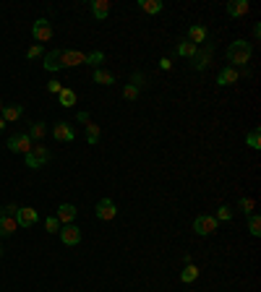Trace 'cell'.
I'll use <instances>...</instances> for the list:
<instances>
[{"mask_svg": "<svg viewBox=\"0 0 261 292\" xmlns=\"http://www.w3.org/2000/svg\"><path fill=\"white\" fill-rule=\"evenodd\" d=\"M232 214H235V211H232V206H227V204H222L220 209H217V214H214V219H217V222H230V219H232Z\"/></svg>", "mask_w": 261, "mask_h": 292, "instance_id": "f1b7e54d", "label": "cell"}, {"mask_svg": "<svg viewBox=\"0 0 261 292\" xmlns=\"http://www.w3.org/2000/svg\"><path fill=\"white\" fill-rule=\"evenodd\" d=\"M199 52V47H196V44H191L188 39H183L180 44H178V55L180 58H188V60H193V55Z\"/></svg>", "mask_w": 261, "mask_h": 292, "instance_id": "cb8c5ba5", "label": "cell"}, {"mask_svg": "<svg viewBox=\"0 0 261 292\" xmlns=\"http://www.w3.org/2000/svg\"><path fill=\"white\" fill-rule=\"evenodd\" d=\"M246 144H248L253 151L261 149V130H258V128H251V130L246 133Z\"/></svg>", "mask_w": 261, "mask_h": 292, "instance_id": "484cf974", "label": "cell"}, {"mask_svg": "<svg viewBox=\"0 0 261 292\" xmlns=\"http://www.w3.org/2000/svg\"><path fill=\"white\" fill-rule=\"evenodd\" d=\"M86 141H89V144H97L99 141V125L86 123Z\"/></svg>", "mask_w": 261, "mask_h": 292, "instance_id": "f546056e", "label": "cell"}, {"mask_svg": "<svg viewBox=\"0 0 261 292\" xmlns=\"http://www.w3.org/2000/svg\"><path fill=\"white\" fill-rule=\"evenodd\" d=\"M92 78H94V84H102V86H113L115 84V76L110 71H102V68H97Z\"/></svg>", "mask_w": 261, "mask_h": 292, "instance_id": "603a6c76", "label": "cell"}, {"mask_svg": "<svg viewBox=\"0 0 261 292\" xmlns=\"http://www.w3.org/2000/svg\"><path fill=\"white\" fill-rule=\"evenodd\" d=\"M139 8L149 16H154V13H162V0H139Z\"/></svg>", "mask_w": 261, "mask_h": 292, "instance_id": "44dd1931", "label": "cell"}, {"mask_svg": "<svg viewBox=\"0 0 261 292\" xmlns=\"http://www.w3.org/2000/svg\"><path fill=\"white\" fill-rule=\"evenodd\" d=\"M123 97H125L128 102H134V99H139V89H136L134 84H125V86H123Z\"/></svg>", "mask_w": 261, "mask_h": 292, "instance_id": "1f68e13d", "label": "cell"}, {"mask_svg": "<svg viewBox=\"0 0 261 292\" xmlns=\"http://www.w3.org/2000/svg\"><path fill=\"white\" fill-rule=\"evenodd\" d=\"M144 81H146V78H144V73H134V76H130V84H134L136 89H141V86H146Z\"/></svg>", "mask_w": 261, "mask_h": 292, "instance_id": "8d00e7d4", "label": "cell"}, {"mask_svg": "<svg viewBox=\"0 0 261 292\" xmlns=\"http://www.w3.org/2000/svg\"><path fill=\"white\" fill-rule=\"evenodd\" d=\"M45 230H47L50 235H55V232H60V222H58L55 217H47V219H45Z\"/></svg>", "mask_w": 261, "mask_h": 292, "instance_id": "836d02e7", "label": "cell"}, {"mask_svg": "<svg viewBox=\"0 0 261 292\" xmlns=\"http://www.w3.org/2000/svg\"><path fill=\"white\" fill-rule=\"evenodd\" d=\"M24 162H27V167H32V170L45 167V165L50 162V149H47V146H42V144H34L32 151L24 154Z\"/></svg>", "mask_w": 261, "mask_h": 292, "instance_id": "7a4b0ae2", "label": "cell"}, {"mask_svg": "<svg viewBox=\"0 0 261 292\" xmlns=\"http://www.w3.org/2000/svg\"><path fill=\"white\" fill-rule=\"evenodd\" d=\"M45 68H47V71H60V68H63V65H60V50L45 52Z\"/></svg>", "mask_w": 261, "mask_h": 292, "instance_id": "ffe728a7", "label": "cell"}, {"mask_svg": "<svg viewBox=\"0 0 261 292\" xmlns=\"http://www.w3.org/2000/svg\"><path fill=\"white\" fill-rule=\"evenodd\" d=\"M21 115H24V107H21V104H3V112H0V118L6 120V125L16 123Z\"/></svg>", "mask_w": 261, "mask_h": 292, "instance_id": "2e32d148", "label": "cell"}, {"mask_svg": "<svg viewBox=\"0 0 261 292\" xmlns=\"http://www.w3.org/2000/svg\"><path fill=\"white\" fill-rule=\"evenodd\" d=\"M209 39V29L206 26H201V24H193V26H188V42L191 44H196V47H201V44Z\"/></svg>", "mask_w": 261, "mask_h": 292, "instance_id": "7c38bea8", "label": "cell"}, {"mask_svg": "<svg viewBox=\"0 0 261 292\" xmlns=\"http://www.w3.org/2000/svg\"><path fill=\"white\" fill-rule=\"evenodd\" d=\"M27 58L29 60H37V58H45V50H42V44H32L27 50Z\"/></svg>", "mask_w": 261, "mask_h": 292, "instance_id": "d6a6232c", "label": "cell"}, {"mask_svg": "<svg viewBox=\"0 0 261 292\" xmlns=\"http://www.w3.org/2000/svg\"><path fill=\"white\" fill-rule=\"evenodd\" d=\"M253 206H256V204H253V198H248V196H243L241 201H238V209H241L246 217H248V214H253Z\"/></svg>", "mask_w": 261, "mask_h": 292, "instance_id": "4dcf8cb0", "label": "cell"}, {"mask_svg": "<svg viewBox=\"0 0 261 292\" xmlns=\"http://www.w3.org/2000/svg\"><path fill=\"white\" fill-rule=\"evenodd\" d=\"M238 78H241V73H238L235 68H230V65H227V68H222L220 73H217V84H220V86H232Z\"/></svg>", "mask_w": 261, "mask_h": 292, "instance_id": "e0dca14e", "label": "cell"}, {"mask_svg": "<svg viewBox=\"0 0 261 292\" xmlns=\"http://www.w3.org/2000/svg\"><path fill=\"white\" fill-rule=\"evenodd\" d=\"M37 219H39V214H37V209H32V206H21L18 209V214H16V222H18V227H32V224H37Z\"/></svg>", "mask_w": 261, "mask_h": 292, "instance_id": "9c48e42d", "label": "cell"}, {"mask_svg": "<svg viewBox=\"0 0 261 292\" xmlns=\"http://www.w3.org/2000/svg\"><path fill=\"white\" fill-rule=\"evenodd\" d=\"M18 230V222L16 217H0V237H8Z\"/></svg>", "mask_w": 261, "mask_h": 292, "instance_id": "ac0fdd59", "label": "cell"}, {"mask_svg": "<svg viewBox=\"0 0 261 292\" xmlns=\"http://www.w3.org/2000/svg\"><path fill=\"white\" fill-rule=\"evenodd\" d=\"M76 118H79V123H84V125H86V123H92V120H89V112H84V110L79 112Z\"/></svg>", "mask_w": 261, "mask_h": 292, "instance_id": "f35d334b", "label": "cell"}, {"mask_svg": "<svg viewBox=\"0 0 261 292\" xmlns=\"http://www.w3.org/2000/svg\"><path fill=\"white\" fill-rule=\"evenodd\" d=\"M253 55V44L246 42V39H235L230 47H227V60H230V68H243V65L251 60Z\"/></svg>", "mask_w": 261, "mask_h": 292, "instance_id": "6da1fadb", "label": "cell"}, {"mask_svg": "<svg viewBox=\"0 0 261 292\" xmlns=\"http://www.w3.org/2000/svg\"><path fill=\"white\" fill-rule=\"evenodd\" d=\"M32 37L37 39V44L50 42V39H53V24H50L47 18H37L34 26H32Z\"/></svg>", "mask_w": 261, "mask_h": 292, "instance_id": "8992f818", "label": "cell"}, {"mask_svg": "<svg viewBox=\"0 0 261 292\" xmlns=\"http://www.w3.org/2000/svg\"><path fill=\"white\" fill-rule=\"evenodd\" d=\"M32 146H34V141L29 139V133H16V136L8 139V149L13 154H29Z\"/></svg>", "mask_w": 261, "mask_h": 292, "instance_id": "5b68a950", "label": "cell"}, {"mask_svg": "<svg viewBox=\"0 0 261 292\" xmlns=\"http://www.w3.org/2000/svg\"><path fill=\"white\" fill-rule=\"evenodd\" d=\"M60 65H63V68L86 65V52H81V50H60Z\"/></svg>", "mask_w": 261, "mask_h": 292, "instance_id": "52a82bcc", "label": "cell"}, {"mask_svg": "<svg viewBox=\"0 0 261 292\" xmlns=\"http://www.w3.org/2000/svg\"><path fill=\"white\" fill-rule=\"evenodd\" d=\"M248 232H251L253 237L261 235V217H258V214H248Z\"/></svg>", "mask_w": 261, "mask_h": 292, "instance_id": "83f0119b", "label": "cell"}, {"mask_svg": "<svg viewBox=\"0 0 261 292\" xmlns=\"http://www.w3.org/2000/svg\"><path fill=\"white\" fill-rule=\"evenodd\" d=\"M94 214L99 222H113L118 217V206H115V201L113 198H99L97 201V206H94Z\"/></svg>", "mask_w": 261, "mask_h": 292, "instance_id": "277c9868", "label": "cell"}, {"mask_svg": "<svg viewBox=\"0 0 261 292\" xmlns=\"http://www.w3.org/2000/svg\"><path fill=\"white\" fill-rule=\"evenodd\" d=\"M160 68H162V71H170V68H172V60H170V58H162V60H160Z\"/></svg>", "mask_w": 261, "mask_h": 292, "instance_id": "74e56055", "label": "cell"}, {"mask_svg": "<svg viewBox=\"0 0 261 292\" xmlns=\"http://www.w3.org/2000/svg\"><path fill=\"white\" fill-rule=\"evenodd\" d=\"M196 279H199V266L186 263V266H183V272H180V282H183V284H193Z\"/></svg>", "mask_w": 261, "mask_h": 292, "instance_id": "d6986e66", "label": "cell"}, {"mask_svg": "<svg viewBox=\"0 0 261 292\" xmlns=\"http://www.w3.org/2000/svg\"><path fill=\"white\" fill-rule=\"evenodd\" d=\"M45 136H47V125H45V123H32V128H29V139H32L34 144H39Z\"/></svg>", "mask_w": 261, "mask_h": 292, "instance_id": "7402d4cb", "label": "cell"}, {"mask_svg": "<svg viewBox=\"0 0 261 292\" xmlns=\"http://www.w3.org/2000/svg\"><path fill=\"white\" fill-rule=\"evenodd\" d=\"M225 11H227V16H232V18H241V16H246V13L251 11V6H248V0H230Z\"/></svg>", "mask_w": 261, "mask_h": 292, "instance_id": "5bb4252c", "label": "cell"}, {"mask_svg": "<svg viewBox=\"0 0 261 292\" xmlns=\"http://www.w3.org/2000/svg\"><path fill=\"white\" fill-rule=\"evenodd\" d=\"M0 256H3V245H0Z\"/></svg>", "mask_w": 261, "mask_h": 292, "instance_id": "b9f144b4", "label": "cell"}, {"mask_svg": "<svg viewBox=\"0 0 261 292\" xmlns=\"http://www.w3.org/2000/svg\"><path fill=\"white\" fill-rule=\"evenodd\" d=\"M258 37H261V26L256 24V26H253V39H258Z\"/></svg>", "mask_w": 261, "mask_h": 292, "instance_id": "ab89813d", "label": "cell"}, {"mask_svg": "<svg viewBox=\"0 0 261 292\" xmlns=\"http://www.w3.org/2000/svg\"><path fill=\"white\" fill-rule=\"evenodd\" d=\"M76 214H79V209H76L73 204H60V206H58V214H55V219H58L60 224H73Z\"/></svg>", "mask_w": 261, "mask_h": 292, "instance_id": "4fadbf2b", "label": "cell"}, {"mask_svg": "<svg viewBox=\"0 0 261 292\" xmlns=\"http://www.w3.org/2000/svg\"><path fill=\"white\" fill-rule=\"evenodd\" d=\"M89 8H92V16L97 21H105L107 16H110V0H92Z\"/></svg>", "mask_w": 261, "mask_h": 292, "instance_id": "9a60e30c", "label": "cell"}, {"mask_svg": "<svg viewBox=\"0 0 261 292\" xmlns=\"http://www.w3.org/2000/svg\"><path fill=\"white\" fill-rule=\"evenodd\" d=\"M0 112H3V102H0Z\"/></svg>", "mask_w": 261, "mask_h": 292, "instance_id": "7bdbcfd3", "label": "cell"}, {"mask_svg": "<svg viewBox=\"0 0 261 292\" xmlns=\"http://www.w3.org/2000/svg\"><path fill=\"white\" fill-rule=\"evenodd\" d=\"M3 130H6V120H3V118H0V133H3Z\"/></svg>", "mask_w": 261, "mask_h": 292, "instance_id": "60d3db41", "label": "cell"}, {"mask_svg": "<svg viewBox=\"0 0 261 292\" xmlns=\"http://www.w3.org/2000/svg\"><path fill=\"white\" fill-rule=\"evenodd\" d=\"M217 230H220V222H217L214 217H209V214H201V217L193 219V232H196V235L209 237V235H214Z\"/></svg>", "mask_w": 261, "mask_h": 292, "instance_id": "3957f363", "label": "cell"}, {"mask_svg": "<svg viewBox=\"0 0 261 292\" xmlns=\"http://www.w3.org/2000/svg\"><path fill=\"white\" fill-rule=\"evenodd\" d=\"M18 209L21 206H16V204H6V206H0V217H16Z\"/></svg>", "mask_w": 261, "mask_h": 292, "instance_id": "e575fe53", "label": "cell"}, {"mask_svg": "<svg viewBox=\"0 0 261 292\" xmlns=\"http://www.w3.org/2000/svg\"><path fill=\"white\" fill-rule=\"evenodd\" d=\"M60 240H63V245H79L81 243V230L76 227V224H63L60 227Z\"/></svg>", "mask_w": 261, "mask_h": 292, "instance_id": "30bf717a", "label": "cell"}, {"mask_svg": "<svg viewBox=\"0 0 261 292\" xmlns=\"http://www.w3.org/2000/svg\"><path fill=\"white\" fill-rule=\"evenodd\" d=\"M58 102H60L63 107H73V104H76V92H73V89H65V86H63V92L58 94Z\"/></svg>", "mask_w": 261, "mask_h": 292, "instance_id": "d4e9b609", "label": "cell"}, {"mask_svg": "<svg viewBox=\"0 0 261 292\" xmlns=\"http://www.w3.org/2000/svg\"><path fill=\"white\" fill-rule=\"evenodd\" d=\"M212 65V44L206 42V47L193 55V71H206Z\"/></svg>", "mask_w": 261, "mask_h": 292, "instance_id": "8fae6325", "label": "cell"}, {"mask_svg": "<svg viewBox=\"0 0 261 292\" xmlns=\"http://www.w3.org/2000/svg\"><path fill=\"white\" fill-rule=\"evenodd\" d=\"M102 63H105V52H99V50H94V52L86 55V65H92L94 71H97V68H102Z\"/></svg>", "mask_w": 261, "mask_h": 292, "instance_id": "4316f807", "label": "cell"}, {"mask_svg": "<svg viewBox=\"0 0 261 292\" xmlns=\"http://www.w3.org/2000/svg\"><path fill=\"white\" fill-rule=\"evenodd\" d=\"M53 136H55V141L71 144V141L76 139V130H73V125H68L65 120H60V123H55V125H53Z\"/></svg>", "mask_w": 261, "mask_h": 292, "instance_id": "ba28073f", "label": "cell"}, {"mask_svg": "<svg viewBox=\"0 0 261 292\" xmlns=\"http://www.w3.org/2000/svg\"><path fill=\"white\" fill-rule=\"evenodd\" d=\"M47 92L50 94H60L63 92V84L60 81H47Z\"/></svg>", "mask_w": 261, "mask_h": 292, "instance_id": "d590c367", "label": "cell"}]
</instances>
